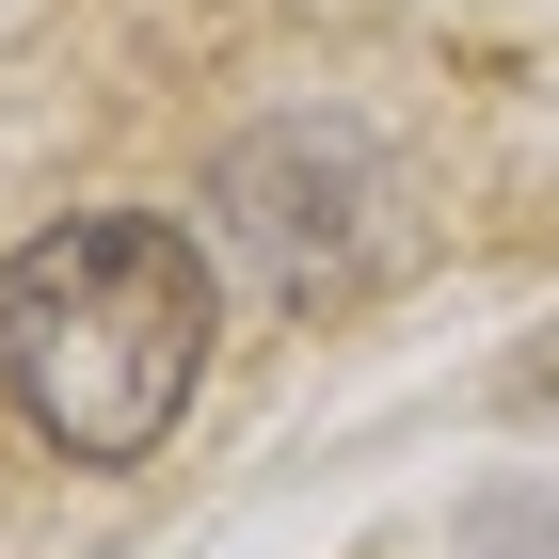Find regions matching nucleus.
<instances>
[{
	"mask_svg": "<svg viewBox=\"0 0 559 559\" xmlns=\"http://www.w3.org/2000/svg\"><path fill=\"white\" fill-rule=\"evenodd\" d=\"M209 257L160 209H64L0 272V400L64 464H144L209 384Z\"/></svg>",
	"mask_w": 559,
	"mask_h": 559,
	"instance_id": "obj_1",
	"label": "nucleus"
}]
</instances>
